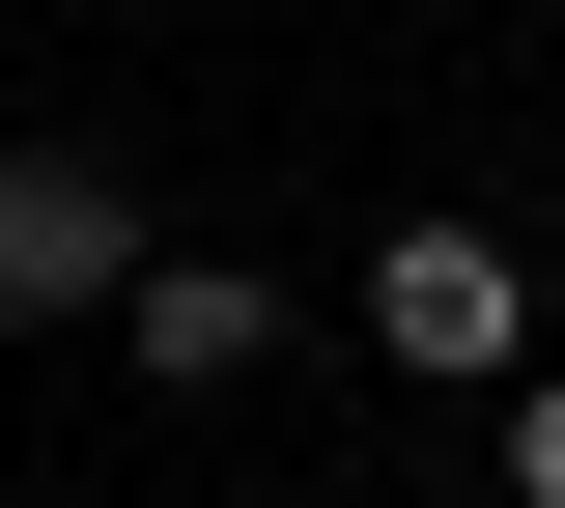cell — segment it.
Listing matches in <instances>:
<instances>
[{
	"instance_id": "6da1fadb",
	"label": "cell",
	"mask_w": 565,
	"mask_h": 508,
	"mask_svg": "<svg viewBox=\"0 0 565 508\" xmlns=\"http://www.w3.org/2000/svg\"><path fill=\"white\" fill-rule=\"evenodd\" d=\"M367 339H396L424 396H537V283H509V226H396V255H367Z\"/></svg>"
},
{
	"instance_id": "7a4b0ae2",
	"label": "cell",
	"mask_w": 565,
	"mask_h": 508,
	"mask_svg": "<svg viewBox=\"0 0 565 508\" xmlns=\"http://www.w3.org/2000/svg\"><path fill=\"white\" fill-rule=\"evenodd\" d=\"M0 311H141V198L85 142H0Z\"/></svg>"
},
{
	"instance_id": "3957f363",
	"label": "cell",
	"mask_w": 565,
	"mask_h": 508,
	"mask_svg": "<svg viewBox=\"0 0 565 508\" xmlns=\"http://www.w3.org/2000/svg\"><path fill=\"white\" fill-rule=\"evenodd\" d=\"M114 339H141V396H255V367H282V283H255V255H141Z\"/></svg>"
},
{
	"instance_id": "277c9868",
	"label": "cell",
	"mask_w": 565,
	"mask_h": 508,
	"mask_svg": "<svg viewBox=\"0 0 565 508\" xmlns=\"http://www.w3.org/2000/svg\"><path fill=\"white\" fill-rule=\"evenodd\" d=\"M509 508H565V367H537V396H509Z\"/></svg>"
}]
</instances>
